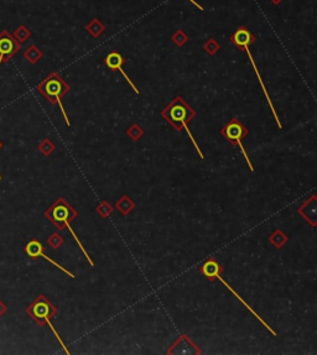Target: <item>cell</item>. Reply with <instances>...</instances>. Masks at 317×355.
Instances as JSON below:
<instances>
[{
    "label": "cell",
    "instance_id": "6da1fadb",
    "mask_svg": "<svg viewBox=\"0 0 317 355\" xmlns=\"http://www.w3.org/2000/svg\"><path fill=\"white\" fill-rule=\"evenodd\" d=\"M161 116L175 131H181V130H186V133L189 134L190 139H191L192 144H194L195 149H196L197 154L200 155V159L204 160L205 155L202 154L201 149H200L199 144L195 140L194 135L191 134L189 129V123H191L195 118H196L197 113L186 100L182 97L177 95L172 99L171 103L167 106H165L161 110Z\"/></svg>",
    "mask_w": 317,
    "mask_h": 355
},
{
    "label": "cell",
    "instance_id": "7a4b0ae2",
    "mask_svg": "<svg viewBox=\"0 0 317 355\" xmlns=\"http://www.w3.org/2000/svg\"><path fill=\"white\" fill-rule=\"evenodd\" d=\"M44 217L46 218V219H49L50 222H51L58 230H63V229H66V228L70 230V233L72 234L73 239L76 240V243H77L78 247H80L81 252L85 254L86 259H87V261L90 263L91 267H93V266H95V263H93V260L91 259L90 254H88L87 250H86L85 245L81 243V240L78 239L77 235H76V233L73 232V229L71 228V225H70V223L73 222V220L78 217L77 210H76L75 208L70 204V203L66 201L63 197H60V198L56 199V201L53 202L46 210H45Z\"/></svg>",
    "mask_w": 317,
    "mask_h": 355
},
{
    "label": "cell",
    "instance_id": "3957f363",
    "mask_svg": "<svg viewBox=\"0 0 317 355\" xmlns=\"http://www.w3.org/2000/svg\"><path fill=\"white\" fill-rule=\"evenodd\" d=\"M25 312H26L27 316H29L30 318L35 322V323L39 324L40 327H44L47 324V326L51 328L52 333L55 334L56 339H57L58 343L61 344V347L63 348V351L66 352V354H70V351L66 348L65 343H63V341L61 339V337L58 336V333L56 332L55 327H53L51 323V319L56 316V314H57L58 308L50 302V300L46 297V296L45 295L37 296V297L35 298V300L32 301V302L30 303L26 308H25Z\"/></svg>",
    "mask_w": 317,
    "mask_h": 355
},
{
    "label": "cell",
    "instance_id": "277c9868",
    "mask_svg": "<svg viewBox=\"0 0 317 355\" xmlns=\"http://www.w3.org/2000/svg\"><path fill=\"white\" fill-rule=\"evenodd\" d=\"M37 92L45 97V99L50 101L52 105H60L62 115L65 118L67 126H71V121L65 111V106L62 104V98L71 90L70 85L58 75L57 72H51L39 86L36 87Z\"/></svg>",
    "mask_w": 317,
    "mask_h": 355
},
{
    "label": "cell",
    "instance_id": "5b68a950",
    "mask_svg": "<svg viewBox=\"0 0 317 355\" xmlns=\"http://www.w3.org/2000/svg\"><path fill=\"white\" fill-rule=\"evenodd\" d=\"M219 134L225 139V140L228 141V143L230 144V145L238 146V148H239V150L242 151L243 156H244L245 162L248 164L249 170L252 172L254 171V166H253V164L250 162L249 156H248L247 151H245L244 146H243V144H242L243 139H244L245 136L249 134V130H248V129L245 128L242 123H240L239 119H237V118L230 119V120L228 121V123L225 124L222 129H220Z\"/></svg>",
    "mask_w": 317,
    "mask_h": 355
},
{
    "label": "cell",
    "instance_id": "8992f818",
    "mask_svg": "<svg viewBox=\"0 0 317 355\" xmlns=\"http://www.w3.org/2000/svg\"><path fill=\"white\" fill-rule=\"evenodd\" d=\"M44 245L41 244V242L40 240H37V239H32V240H30L29 243H27L26 245H25V248H24V252L25 254H26L29 258H31L32 260H36V259H39V258H42V259H45V260H47L49 261L50 264H52L55 267H57L58 270H61L62 272H65L66 275L67 276H70L71 278H76V275L73 272H71L70 270H67L66 267H63V266H61L60 264H57L56 261H53L51 258H49V256L46 255V254L44 253Z\"/></svg>",
    "mask_w": 317,
    "mask_h": 355
},
{
    "label": "cell",
    "instance_id": "52a82bcc",
    "mask_svg": "<svg viewBox=\"0 0 317 355\" xmlns=\"http://www.w3.org/2000/svg\"><path fill=\"white\" fill-rule=\"evenodd\" d=\"M21 49V44L14 37V35L4 30L0 32V66L1 63H6L10 58L19 52Z\"/></svg>",
    "mask_w": 317,
    "mask_h": 355
},
{
    "label": "cell",
    "instance_id": "ba28073f",
    "mask_svg": "<svg viewBox=\"0 0 317 355\" xmlns=\"http://www.w3.org/2000/svg\"><path fill=\"white\" fill-rule=\"evenodd\" d=\"M167 354L171 355H197L202 354V349L197 344L194 343L191 338L186 334H182L177 338V341L174 344H171L167 349Z\"/></svg>",
    "mask_w": 317,
    "mask_h": 355
},
{
    "label": "cell",
    "instance_id": "9c48e42d",
    "mask_svg": "<svg viewBox=\"0 0 317 355\" xmlns=\"http://www.w3.org/2000/svg\"><path fill=\"white\" fill-rule=\"evenodd\" d=\"M125 62H126L125 57H123V55H121L120 52H118V51H111V52H109L108 55H106L105 57V65L106 66V67H108L110 71H113V72L119 71V72L123 75V77L125 78L126 82H128L129 85H130V87L133 88L134 92H135L136 94H140V92H139L138 88L135 87V85L131 82V80L128 77V75L125 73V71L123 70V66Z\"/></svg>",
    "mask_w": 317,
    "mask_h": 355
},
{
    "label": "cell",
    "instance_id": "30bf717a",
    "mask_svg": "<svg viewBox=\"0 0 317 355\" xmlns=\"http://www.w3.org/2000/svg\"><path fill=\"white\" fill-rule=\"evenodd\" d=\"M229 40L238 50L243 51L244 47L250 46L252 44H254V41L257 39H255L254 35H253L249 30H248V27L239 26L234 34L230 35Z\"/></svg>",
    "mask_w": 317,
    "mask_h": 355
},
{
    "label": "cell",
    "instance_id": "8fae6325",
    "mask_svg": "<svg viewBox=\"0 0 317 355\" xmlns=\"http://www.w3.org/2000/svg\"><path fill=\"white\" fill-rule=\"evenodd\" d=\"M298 213L311 225L313 228H315L317 225V202L316 196H311L303 205H300V208L298 209Z\"/></svg>",
    "mask_w": 317,
    "mask_h": 355
},
{
    "label": "cell",
    "instance_id": "7c38bea8",
    "mask_svg": "<svg viewBox=\"0 0 317 355\" xmlns=\"http://www.w3.org/2000/svg\"><path fill=\"white\" fill-rule=\"evenodd\" d=\"M199 270L210 282H213V281L215 280V275H217V273L223 272L222 265H220L215 259H209L204 265H201V267H200Z\"/></svg>",
    "mask_w": 317,
    "mask_h": 355
},
{
    "label": "cell",
    "instance_id": "4fadbf2b",
    "mask_svg": "<svg viewBox=\"0 0 317 355\" xmlns=\"http://www.w3.org/2000/svg\"><path fill=\"white\" fill-rule=\"evenodd\" d=\"M135 205H136L135 202H134L130 197L126 196V194H123V196L119 198V201L115 203L114 209L118 210L123 217H128V215L134 210Z\"/></svg>",
    "mask_w": 317,
    "mask_h": 355
},
{
    "label": "cell",
    "instance_id": "5bb4252c",
    "mask_svg": "<svg viewBox=\"0 0 317 355\" xmlns=\"http://www.w3.org/2000/svg\"><path fill=\"white\" fill-rule=\"evenodd\" d=\"M268 240L275 249H283L284 245L289 242V237L281 229H275L269 235Z\"/></svg>",
    "mask_w": 317,
    "mask_h": 355
},
{
    "label": "cell",
    "instance_id": "9a60e30c",
    "mask_svg": "<svg viewBox=\"0 0 317 355\" xmlns=\"http://www.w3.org/2000/svg\"><path fill=\"white\" fill-rule=\"evenodd\" d=\"M86 31L93 37V39H98L103 32L106 31V25L101 21L100 19H92L87 25H86Z\"/></svg>",
    "mask_w": 317,
    "mask_h": 355
},
{
    "label": "cell",
    "instance_id": "2e32d148",
    "mask_svg": "<svg viewBox=\"0 0 317 355\" xmlns=\"http://www.w3.org/2000/svg\"><path fill=\"white\" fill-rule=\"evenodd\" d=\"M42 56H44L42 51L37 46H35V45H31V46L24 52V57L26 58L31 65H35V63L39 62V61L42 58Z\"/></svg>",
    "mask_w": 317,
    "mask_h": 355
},
{
    "label": "cell",
    "instance_id": "e0dca14e",
    "mask_svg": "<svg viewBox=\"0 0 317 355\" xmlns=\"http://www.w3.org/2000/svg\"><path fill=\"white\" fill-rule=\"evenodd\" d=\"M170 39H171V41L174 42L177 47H180V49H181V47H184L185 45L187 44V41L190 40V37H189V35L184 31V30H176V31L171 35V37H170Z\"/></svg>",
    "mask_w": 317,
    "mask_h": 355
},
{
    "label": "cell",
    "instance_id": "ac0fdd59",
    "mask_svg": "<svg viewBox=\"0 0 317 355\" xmlns=\"http://www.w3.org/2000/svg\"><path fill=\"white\" fill-rule=\"evenodd\" d=\"M144 134H145V130H144L139 124H133V125H130L128 129H126V135H128L133 141L140 140V139L144 136Z\"/></svg>",
    "mask_w": 317,
    "mask_h": 355
},
{
    "label": "cell",
    "instance_id": "d6986e66",
    "mask_svg": "<svg viewBox=\"0 0 317 355\" xmlns=\"http://www.w3.org/2000/svg\"><path fill=\"white\" fill-rule=\"evenodd\" d=\"M37 149H39V151L41 152L45 157H49V156H51V155L53 154V151L56 150V145L52 143L51 140H50V139H44V140L40 141Z\"/></svg>",
    "mask_w": 317,
    "mask_h": 355
},
{
    "label": "cell",
    "instance_id": "ffe728a7",
    "mask_svg": "<svg viewBox=\"0 0 317 355\" xmlns=\"http://www.w3.org/2000/svg\"><path fill=\"white\" fill-rule=\"evenodd\" d=\"M113 210L114 207L108 201H102L96 208V213L100 214V217L102 218H108L113 213Z\"/></svg>",
    "mask_w": 317,
    "mask_h": 355
},
{
    "label": "cell",
    "instance_id": "44dd1931",
    "mask_svg": "<svg viewBox=\"0 0 317 355\" xmlns=\"http://www.w3.org/2000/svg\"><path fill=\"white\" fill-rule=\"evenodd\" d=\"M219 50H220L219 42H218L215 39H213V37L207 40V41L204 44V51L206 53H209L210 56H214Z\"/></svg>",
    "mask_w": 317,
    "mask_h": 355
},
{
    "label": "cell",
    "instance_id": "7402d4cb",
    "mask_svg": "<svg viewBox=\"0 0 317 355\" xmlns=\"http://www.w3.org/2000/svg\"><path fill=\"white\" fill-rule=\"evenodd\" d=\"M46 243H47V245H49L50 248H52L53 250H57L58 248L62 247L63 243H65V239H63V238L61 237L58 233H52V234L47 238Z\"/></svg>",
    "mask_w": 317,
    "mask_h": 355
},
{
    "label": "cell",
    "instance_id": "603a6c76",
    "mask_svg": "<svg viewBox=\"0 0 317 355\" xmlns=\"http://www.w3.org/2000/svg\"><path fill=\"white\" fill-rule=\"evenodd\" d=\"M30 36H31V32H30V30H27L26 27L22 26V25H21V26L17 27L16 30H15L14 37L17 40V41L20 42V44H21V42L26 41V40L29 39Z\"/></svg>",
    "mask_w": 317,
    "mask_h": 355
},
{
    "label": "cell",
    "instance_id": "cb8c5ba5",
    "mask_svg": "<svg viewBox=\"0 0 317 355\" xmlns=\"http://www.w3.org/2000/svg\"><path fill=\"white\" fill-rule=\"evenodd\" d=\"M6 311H7V306L2 302V301H0V317L4 316V314L6 313Z\"/></svg>",
    "mask_w": 317,
    "mask_h": 355
},
{
    "label": "cell",
    "instance_id": "d4e9b609",
    "mask_svg": "<svg viewBox=\"0 0 317 355\" xmlns=\"http://www.w3.org/2000/svg\"><path fill=\"white\" fill-rule=\"evenodd\" d=\"M189 1H191V2H192V4H194V5H196V6H197V7H199V9H200V10H204V7H202V6H201V5H200V4H199V2H196V1H195V0H189Z\"/></svg>",
    "mask_w": 317,
    "mask_h": 355
},
{
    "label": "cell",
    "instance_id": "484cf974",
    "mask_svg": "<svg viewBox=\"0 0 317 355\" xmlns=\"http://www.w3.org/2000/svg\"><path fill=\"white\" fill-rule=\"evenodd\" d=\"M270 1L273 2L274 5H279V4H280L281 1H283V0H270Z\"/></svg>",
    "mask_w": 317,
    "mask_h": 355
},
{
    "label": "cell",
    "instance_id": "4316f807",
    "mask_svg": "<svg viewBox=\"0 0 317 355\" xmlns=\"http://www.w3.org/2000/svg\"><path fill=\"white\" fill-rule=\"evenodd\" d=\"M1 148H2V143L0 141V149H1ZM0 179H1V174H0Z\"/></svg>",
    "mask_w": 317,
    "mask_h": 355
}]
</instances>
